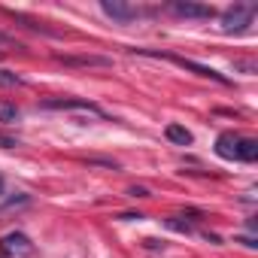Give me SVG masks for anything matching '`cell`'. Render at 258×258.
Wrapping results in <instances>:
<instances>
[{"label":"cell","instance_id":"1","mask_svg":"<svg viewBox=\"0 0 258 258\" xmlns=\"http://www.w3.org/2000/svg\"><path fill=\"white\" fill-rule=\"evenodd\" d=\"M134 55H146V58H164V61H173L176 67H182V70H188V73H195V76H204V79H213V82H219V85H231V79L225 76V73H219V70H213V67H207V64H198V61H191V58H182V55H173V52H155V49H131Z\"/></svg>","mask_w":258,"mask_h":258},{"label":"cell","instance_id":"2","mask_svg":"<svg viewBox=\"0 0 258 258\" xmlns=\"http://www.w3.org/2000/svg\"><path fill=\"white\" fill-rule=\"evenodd\" d=\"M255 4H234L222 13V31L225 34H237V31H246L255 19Z\"/></svg>","mask_w":258,"mask_h":258},{"label":"cell","instance_id":"3","mask_svg":"<svg viewBox=\"0 0 258 258\" xmlns=\"http://www.w3.org/2000/svg\"><path fill=\"white\" fill-rule=\"evenodd\" d=\"M40 106L43 109H73V112H88V115L106 118V112L97 103H91L88 97H52V100H43Z\"/></svg>","mask_w":258,"mask_h":258},{"label":"cell","instance_id":"4","mask_svg":"<svg viewBox=\"0 0 258 258\" xmlns=\"http://www.w3.org/2000/svg\"><path fill=\"white\" fill-rule=\"evenodd\" d=\"M0 252H4L7 258H28V255H34V243H31L28 234L10 231L4 240H0Z\"/></svg>","mask_w":258,"mask_h":258},{"label":"cell","instance_id":"5","mask_svg":"<svg viewBox=\"0 0 258 258\" xmlns=\"http://www.w3.org/2000/svg\"><path fill=\"white\" fill-rule=\"evenodd\" d=\"M167 10H170L173 16H179V19H195V22H207V19L216 16L213 7H207V4H195V0H173Z\"/></svg>","mask_w":258,"mask_h":258},{"label":"cell","instance_id":"6","mask_svg":"<svg viewBox=\"0 0 258 258\" xmlns=\"http://www.w3.org/2000/svg\"><path fill=\"white\" fill-rule=\"evenodd\" d=\"M100 10H103L112 22H118V25H127V22H134V19L143 16L137 7L124 4V0H100Z\"/></svg>","mask_w":258,"mask_h":258},{"label":"cell","instance_id":"7","mask_svg":"<svg viewBox=\"0 0 258 258\" xmlns=\"http://www.w3.org/2000/svg\"><path fill=\"white\" fill-rule=\"evenodd\" d=\"M55 61L58 64H64V67H85V70H91V67H100V70H106V67H112V58H106V55H55Z\"/></svg>","mask_w":258,"mask_h":258},{"label":"cell","instance_id":"8","mask_svg":"<svg viewBox=\"0 0 258 258\" xmlns=\"http://www.w3.org/2000/svg\"><path fill=\"white\" fill-rule=\"evenodd\" d=\"M237 134H219L216 140V155L225 158V161H237Z\"/></svg>","mask_w":258,"mask_h":258},{"label":"cell","instance_id":"9","mask_svg":"<svg viewBox=\"0 0 258 258\" xmlns=\"http://www.w3.org/2000/svg\"><path fill=\"white\" fill-rule=\"evenodd\" d=\"M258 158V140L240 137L237 140V161H255Z\"/></svg>","mask_w":258,"mask_h":258},{"label":"cell","instance_id":"10","mask_svg":"<svg viewBox=\"0 0 258 258\" xmlns=\"http://www.w3.org/2000/svg\"><path fill=\"white\" fill-rule=\"evenodd\" d=\"M164 134H167V140L176 143V146H191V134L185 131L182 124H167V131H164Z\"/></svg>","mask_w":258,"mask_h":258},{"label":"cell","instance_id":"11","mask_svg":"<svg viewBox=\"0 0 258 258\" xmlns=\"http://www.w3.org/2000/svg\"><path fill=\"white\" fill-rule=\"evenodd\" d=\"M164 225H167L170 231H176V234H185V237L195 231V228H191V222H188V219H182V216H170V219H164Z\"/></svg>","mask_w":258,"mask_h":258},{"label":"cell","instance_id":"12","mask_svg":"<svg viewBox=\"0 0 258 258\" xmlns=\"http://www.w3.org/2000/svg\"><path fill=\"white\" fill-rule=\"evenodd\" d=\"M16 118H19V106L0 103V121H4V124H16Z\"/></svg>","mask_w":258,"mask_h":258},{"label":"cell","instance_id":"13","mask_svg":"<svg viewBox=\"0 0 258 258\" xmlns=\"http://www.w3.org/2000/svg\"><path fill=\"white\" fill-rule=\"evenodd\" d=\"M25 204H31V198H28V195H16V198H10V201H4V204H0V213L16 210V207H25Z\"/></svg>","mask_w":258,"mask_h":258},{"label":"cell","instance_id":"14","mask_svg":"<svg viewBox=\"0 0 258 258\" xmlns=\"http://www.w3.org/2000/svg\"><path fill=\"white\" fill-rule=\"evenodd\" d=\"M13 49H22V43L16 37H10V34L0 31V52H13Z\"/></svg>","mask_w":258,"mask_h":258},{"label":"cell","instance_id":"15","mask_svg":"<svg viewBox=\"0 0 258 258\" xmlns=\"http://www.w3.org/2000/svg\"><path fill=\"white\" fill-rule=\"evenodd\" d=\"M0 85L10 88V85H22V76L13 73V70H0Z\"/></svg>","mask_w":258,"mask_h":258},{"label":"cell","instance_id":"16","mask_svg":"<svg viewBox=\"0 0 258 258\" xmlns=\"http://www.w3.org/2000/svg\"><path fill=\"white\" fill-rule=\"evenodd\" d=\"M234 70H243V73H249V76H252L258 67H255L252 61H234Z\"/></svg>","mask_w":258,"mask_h":258},{"label":"cell","instance_id":"17","mask_svg":"<svg viewBox=\"0 0 258 258\" xmlns=\"http://www.w3.org/2000/svg\"><path fill=\"white\" fill-rule=\"evenodd\" d=\"M88 164H97V167H109V170H118V164H115V161H109V158H88Z\"/></svg>","mask_w":258,"mask_h":258},{"label":"cell","instance_id":"18","mask_svg":"<svg viewBox=\"0 0 258 258\" xmlns=\"http://www.w3.org/2000/svg\"><path fill=\"white\" fill-rule=\"evenodd\" d=\"M127 195H131V198H152L149 188H143V185H131V188H127Z\"/></svg>","mask_w":258,"mask_h":258},{"label":"cell","instance_id":"19","mask_svg":"<svg viewBox=\"0 0 258 258\" xmlns=\"http://www.w3.org/2000/svg\"><path fill=\"white\" fill-rule=\"evenodd\" d=\"M234 243H243L246 249H255V246H258V243H255V237H237Z\"/></svg>","mask_w":258,"mask_h":258},{"label":"cell","instance_id":"20","mask_svg":"<svg viewBox=\"0 0 258 258\" xmlns=\"http://www.w3.org/2000/svg\"><path fill=\"white\" fill-rule=\"evenodd\" d=\"M204 237H207L210 243H222V237H219V234H213V231H204Z\"/></svg>","mask_w":258,"mask_h":258},{"label":"cell","instance_id":"21","mask_svg":"<svg viewBox=\"0 0 258 258\" xmlns=\"http://www.w3.org/2000/svg\"><path fill=\"white\" fill-rule=\"evenodd\" d=\"M146 243V249H164V243H158V240H143Z\"/></svg>","mask_w":258,"mask_h":258},{"label":"cell","instance_id":"22","mask_svg":"<svg viewBox=\"0 0 258 258\" xmlns=\"http://www.w3.org/2000/svg\"><path fill=\"white\" fill-rule=\"evenodd\" d=\"M121 219H124V222H134V219H143V216H140V213H121Z\"/></svg>","mask_w":258,"mask_h":258},{"label":"cell","instance_id":"23","mask_svg":"<svg viewBox=\"0 0 258 258\" xmlns=\"http://www.w3.org/2000/svg\"><path fill=\"white\" fill-rule=\"evenodd\" d=\"M0 191H4V176H0Z\"/></svg>","mask_w":258,"mask_h":258}]
</instances>
